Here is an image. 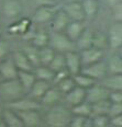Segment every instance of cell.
I'll list each match as a JSON object with an SVG mask.
<instances>
[{
    "label": "cell",
    "instance_id": "obj_52",
    "mask_svg": "<svg viewBox=\"0 0 122 127\" xmlns=\"http://www.w3.org/2000/svg\"><path fill=\"white\" fill-rule=\"evenodd\" d=\"M1 81H2V78H1V76H0V82H1Z\"/></svg>",
    "mask_w": 122,
    "mask_h": 127
},
{
    "label": "cell",
    "instance_id": "obj_24",
    "mask_svg": "<svg viewBox=\"0 0 122 127\" xmlns=\"http://www.w3.org/2000/svg\"><path fill=\"white\" fill-rule=\"evenodd\" d=\"M50 39H51V32H47L44 29H39L34 32L31 43L39 48H41V47L50 45Z\"/></svg>",
    "mask_w": 122,
    "mask_h": 127
},
{
    "label": "cell",
    "instance_id": "obj_32",
    "mask_svg": "<svg viewBox=\"0 0 122 127\" xmlns=\"http://www.w3.org/2000/svg\"><path fill=\"white\" fill-rule=\"evenodd\" d=\"M22 51L25 53V55L30 59V62L33 64L34 67L40 65V48L39 47H36L35 45H33L31 43L23 47Z\"/></svg>",
    "mask_w": 122,
    "mask_h": 127
},
{
    "label": "cell",
    "instance_id": "obj_13",
    "mask_svg": "<svg viewBox=\"0 0 122 127\" xmlns=\"http://www.w3.org/2000/svg\"><path fill=\"white\" fill-rule=\"evenodd\" d=\"M64 100V94L58 90V88L54 84H52L51 88L46 91V93L41 99V104L43 107H52L56 104L62 103Z\"/></svg>",
    "mask_w": 122,
    "mask_h": 127
},
{
    "label": "cell",
    "instance_id": "obj_35",
    "mask_svg": "<svg viewBox=\"0 0 122 127\" xmlns=\"http://www.w3.org/2000/svg\"><path fill=\"white\" fill-rule=\"evenodd\" d=\"M92 46L98 47V48L105 49L109 48V42H108V35L105 34L101 31H97L95 30V34H94V43Z\"/></svg>",
    "mask_w": 122,
    "mask_h": 127
},
{
    "label": "cell",
    "instance_id": "obj_31",
    "mask_svg": "<svg viewBox=\"0 0 122 127\" xmlns=\"http://www.w3.org/2000/svg\"><path fill=\"white\" fill-rule=\"evenodd\" d=\"M56 55V52L54 51L52 46L47 45V46L41 47L40 48V65L49 66L52 63L53 58Z\"/></svg>",
    "mask_w": 122,
    "mask_h": 127
},
{
    "label": "cell",
    "instance_id": "obj_54",
    "mask_svg": "<svg viewBox=\"0 0 122 127\" xmlns=\"http://www.w3.org/2000/svg\"><path fill=\"white\" fill-rule=\"evenodd\" d=\"M0 23H1V19H0Z\"/></svg>",
    "mask_w": 122,
    "mask_h": 127
},
{
    "label": "cell",
    "instance_id": "obj_34",
    "mask_svg": "<svg viewBox=\"0 0 122 127\" xmlns=\"http://www.w3.org/2000/svg\"><path fill=\"white\" fill-rule=\"evenodd\" d=\"M70 110L74 115L86 116V117L91 116V104L87 101H84L77 105H75V106L70 107Z\"/></svg>",
    "mask_w": 122,
    "mask_h": 127
},
{
    "label": "cell",
    "instance_id": "obj_5",
    "mask_svg": "<svg viewBox=\"0 0 122 127\" xmlns=\"http://www.w3.org/2000/svg\"><path fill=\"white\" fill-rule=\"evenodd\" d=\"M109 48L113 52H117L122 47V22L112 21L107 32Z\"/></svg>",
    "mask_w": 122,
    "mask_h": 127
},
{
    "label": "cell",
    "instance_id": "obj_3",
    "mask_svg": "<svg viewBox=\"0 0 122 127\" xmlns=\"http://www.w3.org/2000/svg\"><path fill=\"white\" fill-rule=\"evenodd\" d=\"M50 46H52L56 53H63V54L74 51V49H77L76 43L66 35L65 32L51 31Z\"/></svg>",
    "mask_w": 122,
    "mask_h": 127
},
{
    "label": "cell",
    "instance_id": "obj_47",
    "mask_svg": "<svg viewBox=\"0 0 122 127\" xmlns=\"http://www.w3.org/2000/svg\"><path fill=\"white\" fill-rule=\"evenodd\" d=\"M103 1H105V3L107 4V6H108V7H109L110 9H111V8H112V7H115L116 4L118 3L119 1H120V0H103Z\"/></svg>",
    "mask_w": 122,
    "mask_h": 127
},
{
    "label": "cell",
    "instance_id": "obj_9",
    "mask_svg": "<svg viewBox=\"0 0 122 127\" xmlns=\"http://www.w3.org/2000/svg\"><path fill=\"white\" fill-rule=\"evenodd\" d=\"M57 4L54 6H42L38 7L33 14V21L39 24H44V23H50L54 17V14L58 10Z\"/></svg>",
    "mask_w": 122,
    "mask_h": 127
},
{
    "label": "cell",
    "instance_id": "obj_37",
    "mask_svg": "<svg viewBox=\"0 0 122 127\" xmlns=\"http://www.w3.org/2000/svg\"><path fill=\"white\" fill-rule=\"evenodd\" d=\"M50 67L56 72V71L63 70L66 68V58H65V54L63 53H56L55 57L53 58L52 63L50 64Z\"/></svg>",
    "mask_w": 122,
    "mask_h": 127
},
{
    "label": "cell",
    "instance_id": "obj_6",
    "mask_svg": "<svg viewBox=\"0 0 122 127\" xmlns=\"http://www.w3.org/2000/svg\"><path fill=\"white\" fill-rule=\"evenodd\" d=\"M8 107L12 108V110L17 111V112H21V111H28V110H41L42 104L41 102L35 99H32L29 95L26 96H22L18 100H14L12 102H9L7 105Z\"/></svg>",
    "mask_w": 122,
    "mask_h": 127
},
{
    "label": "cell",
    "instance_id": "obj_42",
    "mask_svg": "<svg viewBox=\"0 0 122 127\" xmlns=\"http://www.w3.org/2000/svg\"><path fill=\"white\" fill-rule=\"evenodd\" d=\"M9 49H10V44L6 39H0V60H2L3 58L7 57V55L9 54Z\"/></svg>",
    "mask_w": 122,
    "mask_h": 127
},
{
    "label": "cell",
    "instance_id": "obj_43",
    "mask_svg": "<svg viewBox=\"0 0 122 127\" xmlns=\"http://www.w3.org/2000/svg\"><path fill=\"white\" fill-rule=\"evenodd\" d=\"M68 76H71V75L69 73V71L67 70V68H65V69H63V70H60V71H56L55 76H54V80H53V84H56L57 82H60L61 80L67 78Z\"/></svg>",
    "mask_w": 122,
    "mask_h": 127
},
{
    "label": "cell",
    "instance_id": "obj_2",
    "mask_svg": "<svg viewBox=\"0 0 122 127\" xmlns=\"http://www.w3.org/2000/svg\"><path fill=\"white\" fill-rule=\"evenodd\" d=\"M26 93L19 79H8L0 82V99L9 103L24 96Z\"/></svg>",
    "mask_w": 122,
    "mask_h": 127
},
{
    "label": "cell",
    "instance_id": "obj_7",
    "mask_svg": "<svg viewBox=\"0 0 122 127\" xmlns=\"http://www.w3.org/2000/svg\"><path fill=\"white\" fill-rule=\"evenodd\" d=\"M66 58V68L69 71L71 76H75L77 73L81 72L83 70V60H81L80 52L78 49H74V51L65 53Z\"/></svg>",
    "mask_w": 122,
    "mask_h": 127
},
{
    "label": "cell",
    "instance_id": "obj_21",
    "mask_svg": "<svg viewBox=\"0 0 122 127\" xmlns=\"http://www.w3.org/2000/svg\"><path fill=\"white\" fill-rule=\"evenodd\" d=\"M107 62L108 75H118L122 73V57L118 52H115L106 59Z\"/></svg>",
    "mask_w": 122,
    "mask_h": 127
},
{
    "label": "cell",
    "instance_id": "obj_15",
    "mask_svg": "<svg viewBox=\"0 0 122 127\" xmlns=\"http://www.w3.org/2000/svg\"><path fill=\"white\" fill-rule=\"evenodd\" d=\"M86 96L87 90L81 88V87L76 86L75 88H73L69 92H67L64 95V101L66 105H68L69 107H73L75 105L79 104V103L86 101Z\"/></svg>",
    "mask_w": 122,
    "mask_h": 127
},
{
    "label": "cell",
    "instance_id": "obj_8",
    "mask_svg": "<svg viewBox=\"0 0 122 127\" xmlns=\"http://www.w3.org/2000/svg\"><path fill=\"white\" fill-rule=\"evenodd\" d=\"M109 95L110 90L106 88L101 82H97L92 87H90L89 89H87L86 101L92 104V103H96L98 101H101V100L109 99Z\"/></svg>",
    "mask_w": 122,
    "mask_h": 127
},
{
    "label": "cell",
    "instance_id": "obj_30",
    "mask_svg": "<svg viewBox=\"0 0 122 127\" xmlns=\"http://www.w3.org/2000/svg\"><path fill=\"white\" fill-rule=\"evenodd\" d=\"M32 28L31 21L29 19H22L18 21L17 23L12 24L9 28V32L11 34H19V35H24L30 29Z\"/></svg>",
    "mask_w": 122,
    "mask_h": 127
},
{
    "label": "cell",
    "instance_id": "obj_23",
    "mask_svg": "<svg viewBox=\"0 0 122 127\" xmlns=\"http://www.w3.org/2000/svg\"><path fill=\"white\" fill-rule=\"evenodd\" d=\"M94 34H95L94 29L88 28V26L85 29L83 34L76 41V46H77L78 51H81V49L88 48V47L92 46V43H94Z\"/></svg>",
    "mask_w": 122,
    "mask_h": 127
},
{
    "label": "cell",
    "instance_id": "obj_50",
    "mask_svg": "<svg viewBox=\"0 0 122 127\" xmlns=\"http://www.w3.org/2000/svg\"><path fill=\"white\" fill-rule=\"evenodd\" d=\"M67 1H81V0H65V2Z\"/></svg>",
    "mask_w": 122,
    "mask_h": 127
},
{
    "label": "cell",
    "instance_id": "obj_44",
    "mask_svg": "<svg viewBox=\"0 0 122 127\" xmlns=\"http://www.w3.org/2000/svg\"><path fill=\"white\" fill-rule=\"evenodd\" d=\"M109 99L111 102L122 103V91H110Z\"/></svg>",
    "mask_w": 122,
    "mask_h": 127
},
{
    "label": "cell",
    "instance_id": "obj_4",
    "mask_svg": "<svg viewBox=\"0 0 122 127\" xmlns=\"http://www.w3.org/2000/svg\"><path fill=\"white\" fill-rule=\"evenodd\" d=\"M81 72L86 73L96 81L100 82L102 81L106 77L108 76V69H107V62L106 59L99 60L97 63L90 64V65H86L83 67Z\"/></svg>",
    "mask_w": 122,
    "mask_h": 127
},
{
    "label": "cell",
    "instance_id": "obj_22",
    "mask_svg": "<svg viewBox=\"0 0 122 127\" xmlns=\"http://www.w3.org/2000/svg\"><path fill=\"white\" fill-rule=\"evenodd\" d=\"M12 57L19 71L20 70H26V71L34 70L33 64L30 62V59L28 58V56H26L25 53L23 51H18L15 53H13Z\"/></svg>",
    "mask_w": 122,
    "mask_h": 127
},
{
    "label": "cell",
    "instance_id": "obj_51",
    "mask_svg": "<svg viewBox=\"0 0 122 127\" xmlns=\"http://www.w3.org/2000/svg\"><path fill=\"white\" fill-rule=\"evenodd\" d=\"M55 1H56L57 3H58V2H61V1H65V0H55Z\"/></svg>",
    "mask_w": 122,
    "mask_h": 127
},
{
    "label": "cell",
    "instance_id": "obj_25",
    "mask_svg": "<svg viewBox=\"0 0 122 127\" xmlns=\"http://www.w3.org/2000/svg\"><path fill=\"white\" fill-rule=\"evenodd\" d=\"M18 79H19L20 83L22 84L23 89L25 90V92L28 93L30 91V89L32 88L34 82L36 81V76L34 73V70L26 71V70H20L19 75H18Z\"/></svg>",
    "mask_w": 122,
    "mask_h": 127
},
{
    "label": "cell",
    "instance_id": "obj_26",
    "mask_svg": "<svg viewBox=\"0 0 122 127\" xmlns=\"http://www.w3.org/2000/svg\"><path fill=\"white\" fill-rule=\"evenodd\" d=\"M100 82L110 91H122V73L108 75Z\"/></svg>",
    "mask_w": 122,
    "mask_h": 127
},
{
    "label": "cell",
    "instance_id": "obj_16",
    "mask_svg": "<svg viewBox=\"0 0 122 127\" xmlns=\"http://www.w3.org/2000/svg\"><path fill=\"white\" fill-rule=\"evenodd\" d=\"M23 122L24 127H35L42 124L44 118L42 117L40 110H28L18 112Z\"/></svg>",
    "mask_w": 122,
    "mask_h": 127
},
{
    "label": "cell",
    "instance_id": "obj_48",
    "mask_svg": "<svg viewBox=\"0 0 122 127\" xmlns=\"http://www.w3.org/2000/svg\"><path fill=\"white\" fill-rule=\"evenodd\" d=\"M0 125L6 126V124H4V122H3V118H2V112H0Z\"/></svg>",
    "mask_w": 122,
    "mask_h": 127
},
{
    "label": "cell",
    "instance_id": "obj_1",
    "mask_svg": "<svg viewBox=\"0 0 122 127\" xmlns=\"http://www.w3.org/2000/svg\"><path fill=\"white\" fill-rule=\"evenodd\" d=\"M73 117V113L68 105L60 103L52 107H49L44 116V122L51 127H67Z\"/></svg>",
    "mask_w": 122,
    "mask_h": 127
},
{
    "label": "cell",
    "instance_id": "obj_11",
    "mask_svg": "<svg viewBox=\"0 0 122 127\" xmlns=\"http://www.w3.org/2000/svg\"><path fill=\"white\" fill-rule=\"evenodd\" d=\"M79 52H80V56H81V60H83L84 66L105 59V56H106L105 49L98 48V47H95V46H90L88 48L81 49Z\"/></svg>",
    "mask_w": 122,
    "mask_h": 127
},
{
    "label": "cell",
    "instance_id": "obj_28",
    "mask_svg": "<svg viewBox=\"0 0 122 127\" xmlns=\"http://www.w3.org/2000/svg\"><path fill=\"white\" fill-rule=\"evenodd\" d=\"M34 73H35V76H36V79L49 81V82H51L53 84L55 71L53 70L50 66H45V65L36 66V67H34Z\"/></svg>",
    "mask_w": 122,
    "mask_h": 127
},
{
    "label": "cell",
    "instance_id": "obj_33",
    "mask_svg": "<svg viewBox=\"0 0 122 127\" xmlns=\"http://www.w3.org/2000/svg\"><path fill=\"white\" fill-rule=\"evenodd\" d=\"M73 77H74V80H75L76 86L81 87V88H84L86 90L89 89L90 87H92L95 83L98 82V81H96L95 79H92L91 77H89L88 75H86V73H84V72H79Z\"/></svg>",
    "mask_w": 122,
    "mask_h": 127
},
{
    "label": "cell",
    "instance_id": "obj_18",
    "mask_svg": "<svg viewBox=\"0 0 122 127\" xmlns=\"http://www.w3.org/2000/svg\"><path fill=\"white\" fill-rule=\"evenodd\" d=\"M22 12V3L20 0H6L2 4V13L9 19H14Z\"/></svg>",
    "mask_w": 122,
    "mask_h": 127
},
{
    "label": "cell",
    "instance_id": "obj_49",
    "mask_svg": "<svg viewBox=\"0 0 122 127\" xmlns=\"http://www.w3.org/2000/svg\"><path fill=\"white\" fill-rule=\"evenodd\" d=\"M117 52H118L119 54H120V56L122 57V47H120V48H119V49H118V51H117Z\"/></svg>",
    "mask_w": 122,
    "mask_h": 127
},
{
    "label": "cell",
    "instance_id": "obj_17",
    "mask_svg": "<svg viewBox=\"0 0 122 127\" xmlns=\"http://www.w3.org/2000/svg\"><path fill=\"white\" fill-rule=\"evenodd\" d=\"M52 83L49 81L41 80V79H36V81L34 82L32 88L30 89V91L28 92V95L32 99H35L38 101H41V99L43 97V95L46 93V91L51 88Z\"/></svg>",
    "mask_w": 122,
    "mask_h": 127
},
{
    "label": "cell",
    "instance_id": "obj_41",
    "mask_svg": "<svg viewBox=\"0 0 122 127\" xmlns=\"http://www.w3.org/2000/svg\"><path fill=\"white\" fill-rule=\"evenodd\" d=\"M122 115V103H116V102H111V106L109 111V116H118Z\"/></svg>",
    "mask_w": 122,
    "mask_h": 127
},
{
    "label": "cell",
    "instance_id": "obj_46",
    "mask_svg": "<svg viewBox=\"0 0 122 127\" xmlns=\"http://www.w3.org/2000/svg\"><path fill=\"white\" fill-rule=\"evenodd\" d=\"M34 3L36 4V7H42V6H54V4H57V2L55 0H34Z\"/></svg>",
    "mask_w": 122,
    "mask_h": 127
},
{
    "label": "cell",
    "instance_id": "obj_39",
    "mask_svg": "<svg viewBox=\"0 0 122 127\" xmlns=\"http://www.w3.org/2000/svg\"><path fill=\"white\" fill-rule=\"evenodd\" d=\"M110 126L109 115H94L91 116V127H106Z\"/></svg>",
    "mask_w": 122,
    "mask_h": 127
},
{
    "label": "cell",
    "instance_id": "obj_14",
    "mask_svg": "<svg viewBox=\"0 0 122 127\" xmlns=\"http://www.w3.org/2000/svg\"><path fill=\"white\" fill-rule=\"evenodd\" d=\"M70 21L71 20L69 19L67 13L65 12V10L62 7H60L56 13L54 14V17H53L52 21L50 22L51 30L55 32H64Z\"/></svg>",
    "mask_w": 122,
    "mask_h": 127
},
{
    "label": "cell",
    "instance_id": "obj_20",
    "mask_svg": "<svg viewBox=\"0 0 122 127\" xmlns=\"http://www.w3.org/2000/svg\"><path fill=\"white\" fill-rule=\"evenodd\" d=\"M85 22H86V21H70L69 24L66 28V30L64 31L66 33V35H67L71 41L75 42V43L79 38V36L83 34L85 29L87 28Z\"/></svg>",
    "mask_w": 122,
    "mask_h": 127
},
{
    "label": "cell",
    "instance_id": "obj_45",
    "mask_svg": "<svg viewBox=\"0 0 122 127\" xmlns=\"http://www.w3.org/2000/svg\"><path fill=\"white\" fill-rule=\"evenodd\" d=\"M110 126L122 127V115L112 116V117H110Z\"/></svg>",
    "mask_w": 122,
    "mask_h": 127
},
{
    "label": "cell",
    "instance_id": "obj_36",
    "mask_svg": "<svg viewBox=\"0 0 122 127\" xmlns=\"http://www.w3.org/2000/svg\"><path fill=\"white\" fill-rule=\"evenodd\" d=\"M54 86H56L58 88V90H60V91L65 95L67 92H69L73 88H75L76 83H75V80H74V77L73 76H68L67 78L61 80L60 82H57L56 84H54Z\"/></svg>",
    "mask_w": 122,
    "mask_h": 127
},
{
    "label": "cell",
    "instance_id": "obj_29",
    "mask_svg": "<svg viewBox=\"0 0 122 127\" xmlns=\"http://www.w3.org/2000/svg\"><path fill=\"white\" fill-rule=\"evenodd\" d=\"M111 106L110 99H105L91 104V116L94 115H109Z\"/></svg>",
    "mask_w": 122,
    "mask_h": 127
},
{
    "label": "cell",
    "instance_id": "obj_40",
    "mask_svg": "<svg viewBox=\"0 0 122 127\" xmlns=\"http://www.w3.org/2000/svg\"><path fill=\"white\" fill-rule=\"evenodd\" d=\"M111 17L113 21L122 22V0H120L115 7L111 8Z\"/></svg>",
    "mask_w": 122,
    "mask_h": 127
},
{
    "label": "cell",
    "instance_id": "obj_53",
    "mask_svg": "<svg viewBox=\"0 0 122 127\" xmlns=\"http://www.w3.org/2000/svg\"><path fill=\"white\" fill-rule=\"evenodd\" d=\"M1 31H2V30H1V28H0V34H1Z\"/></svg>",
    "mask_w": 122,
    "mask_h": 127
},
{
    "label": "cell",
    "instance_id": "obj_12",
    "mask_svg": "<svg viewBox=\"0 0 122 127\" xmlns=\"http://www.w3.org/2000/svg\"><path fill=\"white\" fill-rule=\"evenodd\" d=\"M19 75V69L15 65L13 57H6L0 60V76L2 80L8 79H15Z\"/></svg>",
    "mask_w": 122,
    "mask_h": 127
},
{
    "label": "cell",
    "instance_id": "obj_19",
    "mask_svg": "<svg viewBox=\"0 0 122 127\" xmlns=\"http://www.w3.org/2000/svg\"><path fill=\"white\" fill-rule=\"evenodd\" d=\"M2 118L8 127H24L19 113L8 106L7 108L2 110Z\"/></svg>",
    "mask_w": 122,
    "mask_h": 127
},
{
    "label": "cell",
    "instance_id": "obj_10",
    "mask_svg": "<svg viewBox=\"0 0 122 127\" xmlns=\"http://www.w3.org/2000/svg\"><path fill=\"white\" fill-rule=\"evenodd\" d=\"M71 21H86V14L81 1H67L62 6Z\"/></svg>",
    "mask_w": 122,
    "mask_h": 127
},
{
    "label": "cell",
    "instance_id": "obj_27",
    "mask_svg": "<svg viewBox=\"0 0 122 127\" xmlns=\"http://www.w3.org/2000/svg\"><path fill=\"white\" fill-rule=\"evenodd\" d=\"M84 11L86 14V20H92L97 17L100 9L99 0H81Z\"/></svg>",
    "mask_w": 122,
    "mask_h": 127
},
{
    "label": "cell",
    "instance_id": "obj_38",
    "mask_svg": "<svg viewBox=\"0 0 122 127\" xmlns=\"http://www.w3.org/2000/svg\"><path fill=\"white\" fill-rule=\"evenodd\" d=\"M86 126H91V116L86 117V116L73 114V117H71V121L69 123V127H86Z\"/></svg>",
    "mask_w": 122,
    "mask_h": 127
}]
</instances>
